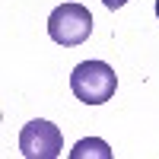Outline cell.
Segmentation results:
<instances>
[{"instance_id":"6","label":"cell","mask_w":159,"mask_h":159,"mask_svg":"<svg viewBox=\"0 0 159 159\" xmlns=\"http://www.w3.org/2000/svg\"><path fill=\"white\" fill-rule=\"evenodd\" d=\"M156 16H159V0H156Z\"/></svg>"},{"instance_id":"3","label":"cell","mask_w":159,"mask_h":159,"mask_svg":"<svg viewBox=\"0 0 159 159\" xmlns=\"http://www.w3.org/2000/svg\"><path fill=\"white\" fill-rule=\"evenodd\" d=\"M19 150L25 159H57L64 150V137H61L57 124L35 118L19 130Z\"/></svg>"},{"instance_id":"5","label":"cell","mask_w":159,"mask_h":159,"mask_svg":"<svg viewBox=\"0 0 159 159\" xmlns=\"http://www.w3.org/2000/svg\"><path fill=\"white\" fill-rule=\"evenodd\" d=\"M102 3H105V7H108V10H121V7L127 3V0H102Z\"/></svg>"},{"instance_id":"1","label":"cell","mask_w":159,"mask_h":159,"mask_svg":"<svg viewBox=\"0 0 159 159\" xmlns=\"http://www.w3.org/2000/svg\"><path fill=\"white\" fill-rule=\"evenodd\" d=\"M70 89L80 102L86 105H102L115 96L118 89V76L105 61H83L76 64L70 73Z\"/></svg>"},{"instance_id":"2","label":"cell","mask_w":159,"mask_h":159,"mask_svg":"<svg viewBox=\"0 0 159 159\" xmlns=\"http://www.w3.org/2000/svg\"><path fill=\"white\" fill-rule=\"evenodd\" d=\"M48 35L64 48H76L92 35V13L83 3H61L48 16Z\"/></svg>"},{"instance_id":"4","label":"cell","mask_w":159,"mask_h":159,"mask_svg":"<svg viewBox=\"0 0 159 159\" xmlns=\"http://www.w3.org/2000/svg\"><path fill=\"white\" fill-rule=\"evenodd\" d=\"M73 159H86V156H99V159H111V150L105 140H80L76 147L70 150Z\"/></svg>"}]
</instances>
